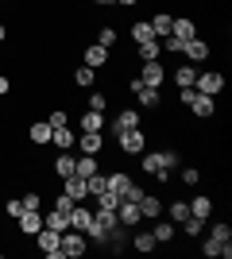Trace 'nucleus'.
Instances as JSON below:
<instances>
[{
	"instance_id": "28",
	"label": "nucleus",
	"mask_w": 232,
	"mask_h": 259,
	"mask_svg": "<svg viewBox=\"0 0 232 259\" xmlns=\"http://www.w3.org/2000/svg\"><path fill=\"white\" fill-rule=\"evenodd\" d=\"M140 213H144V221H155V217H163V201L155 194H144L140 197Z\"/></svg>"
},
{
	"instance_id": "39",
	"label": "nucleus",
	"mask_w": 232,
	"mask_h": 259,
	"mask_svg": "<svg viewBox=\"0 0 232 259\" xmlns=\"http://www.w3.org/2000/svg\"><path fill=\"white\" fill-rule=\"evenodd\" d=\"M47 124H51V128H62V124H70V112L62 105H55L51 112H47Z\"/></svg>"
},
{
	"instance_id": "29",
	"label": "nucleus",
	"mask_w": 232,
	"mask_h": 259,
	"mask_svg": "<svg viewBox=\"0 0 232 259\" xmlns=\"http://www.w3.org/2000/svg\"><path fill=\"white\" fill-rule=\"evenodd\" d=\"M151 31H155V39H163V35H170V23H174V16H170V12H155L151 20Z\"/></svg>"
},
{
	"instance_id": "27",
	"label": "nucleus",
	"mask_w": 232,
	"mask_h": 259,
	"mask_svg": "<svg viewBox=\"0 0 232 259\" xmlns=\"http://www.w3.org/2000/svg\"><path fill=\"white\" fill-rule=\"evenodd\" d=\"M140 170H144L147 178H155L159 170H166L163 159H159V151H144V155H140Z\"/></svg>"
},
{
	"instance_id": "5",
	"label": "nucleus",
	"mask_w": 232,
	"mask_h": 259,
	"mask_svg": "<svg viewBox=\"0 0 232 259\" xmlns=\"http://www.w3.org/2000/svg\"><path fill=\"white\" fill-rule=\"evenodd\" d=\"M182 58H186V62H209L213 58V43L209 39H201V35H194V39H186V47H182Z\"/></svg>"
},
{
	"instance_id": "37",
	"label": "nucleus",
	"mask_w": 232,
	"mask_h": 259,
	"mask_svg": "<svg viewBox=\"0 0 232 259\" xmlns=\"http://www.w3.org/2000/svg\"><path fill=\"white\" fill-rule=\"evenodd\" d=\"M23 201V209H47V197H43V186L39 190H27V194L20 197Z\"/></svg>"
},
{
	"instance_id": "47",
	"label": "nucleus",
	"mask_w": 232,
	"mask_h": 259,
	"mask_svg": "<svg viewBox=\"0 0 232 259\" xmlns=\"http://www.w3.org/2000/svg\"><path fill=\"white\" fill-rule=\"evenodd\" d=\"M12 85H16V81L8 77V70H0V97H8V93H12Z\"/></svg>"
},
{
	"instance_id": "21",
	"label": "nucleus",
	"mask_w": 232,
	"mask_h": 259,
	"mask_svg": "<svg viewBox=\"0 0 232 259\" xmlns=\"http://www.w3.org/2000/svg\"><path fill=\"white\" fill-rule=\"evenodd\" d=\"M105 186H109V190H112V194H128V186H132V174H128V170H109V174H105Z\"/></svg>"
},
{
	"instance_id": "40",
	"label": "nucleus",
	"mask_w": 232,
	"mask_h": 259,
	"mask_svg": "<svg viewBox=\"0 0 232 259\" xmlns=\"http://www.w3.org/2000/svg\"><path fill=\"white\" fill-rule=\"evenodd\" d=\"M85 108H93V112H105V108H109V93H101V89H97V93H89V97H85Z\"/></svg>"
},
{
	"instance_id": "9",
	"label": "nucleus",
	"mask_w": 232,
	"mask_h": 259,
	"mask_svg": "<svg viewBox=\"0 0 232 259\" xmlns=\"http://www.w3.org/2000/svg\"><path fill=\"white\" fill-rule=\"evenodd\" d=\"M116 221H120V228H140V221H144V213H140V201H128V197H120V205H116Z\"/></svg>"
},
{
	"instance_id": "18",
	"label": "nucleus",
	"mask_w": 232,
	"mask_h": 259,
	"mask_svg": "<svg viewBox=\"0 0 232 259\" xmlns=\"http://www.w3.org/2000/svg\"><path fill=\"white\" fill-rule=\"evenodd\" d=\"M27 140H31L35 147H51V124H47V120H31V124H27Z\"/></svg>"
},
{
	"instance_id": "12",
	"label": "nucleus",
	"mask_w": 232,
	"mask_h": 259,
	"mask_svg": "<svg viewBox=\"0 0 232 259\" xmlns=\"http://www.w3.org/2000/svg\"><path fill=\"white\" fill-rule=\"evenodd\" d=\"M194 77H198V66L182 58V62L174 66V74H166V81H174V89H190V85H194Z\"/></svg>"
},
{
	"instance_id": "6",
	"label": "nucleus",
	"mask_w": 232,
	"mask_h": 259,
	"mask_svg": "<svg viewBox=\"0 0 232 259\" xmlns=\"http://www.w3.org/2000/svg\"><path fill=\"white\" fill-rule=\"evenodd\" d=\"M140 81H144V85H151V89H163L166 85V66L159 62V58H155V62H140Z\"/></svg>"
},
{
	"instance_id": "13",
	"label": "nucleus",
	"mask_w": 232,
	"mask_h": 259,
	"mask_svg": "<svg viewBox=\"0 0 232 259\" xmlns=\"http://www.w3.org/2000/svg\"><path fill=\"white\" fill-rule=\"evenodd\" d=\"M151 236H155V244H159V248H166V244H174V236H178V225H174V221H166V217H155Z\"/></svg>"
},
{
	"instance_id": "38",
	"label": "nucleus",
	"mask_w": 232,
	"mask_h": 259,
	"mask_svg": "<svg viewBox=\"0 0 232 259\" xmlns=\"http://www.w3.org/2000/svg\"><path fill=\"white\" fill-rule=\"evenodd\" d=\"M93 201H97V209H116V205H120V194H112L109 186H105V190H101Z\"/></svg>"
},
{
	"instance_id": "52",
	"label": "nucleus",
	"mask_w": 232,
	"mask_h": 259,
	"mask_svg": "<svg viewBox=\"0 0 232 259\" xmlns=\"http://www.w3.org/2000/svg\"><path fill=\"white\" fill-rule=\"evenodd\" d=\"M0 259H8V255H4V251H0Z\"/></svg>"
},
{
	"instance_id": "24",
	"label": "nucleus",
	"mask_w": 232,
	"mask_h": 259,
	"mask_svg": "<svg viewBox=\"0 0 232 259\" xmlns=\"http://www.w3.org/2000/svg\"><path fill=\"white\" fill-rule=\"evenodd\" d=\"M31 240H35V248H39V255H47V251L58 248V232H51V228H39Z\"/></svg>"
},
{
	"instance_id": "1",
	"label": "nucleus",
	"mask_w": 232,
	"mask_h": 259,
	"mask_svg": "<svg viewBox=\"0 0 232 259\" xmlns=\"http://www.w3.org/2000/svg\"><path fill=\"white\" fill-rule=\"evenodd\" d=\"M112 140H116V151H120L124 159L147 151V132L144 128H128V132H120V136H112Z\"/></svg>"
},
{
	"instance_id": "10",
	"label": "nucleus",
	"mask_w": 232,
	"mask_h": 259,
	"mask_svg": "<svg viewBox=\"0 0 232 259\" xmlns=\"http://www.w3.org/2000/svg\"><path fill=\"white\" fill-rule=\"evenodd\" d=\"M186 108H190L198 120H213V116H217V97H205V93H198V89H194V101H190Z\"/></svg>"
},
{
	"instance_id": "4",
	"label": "nucleus",
	"mask_w": 232,
	"mask_h": 259,
	"mask_svg": "<svg viewBox=\"0 0 232 259\" xmlns=\"http://www.w3.org/2000/svg\"><path fill=\"white\" fill-rule=\"evenodd\" d=\"M105 143H109V136H105V132H77V140H74V147L81 155H105Z\"/></svg>"
},
{
	"instance_id": "50",
	"label": "nucleus",
	"mask_w": 232,
	"mask_h": 259,
	"mask_svg": "<svg viewBox=\"0 0 232 259\" xmlns=\"http://www.w3.org/2000/svg\"><path fill=\"white\" fill-rule=\"evenodd\" d=\"M120 8H135V4H144V0H116Z\"/></svg>"
},
{
	"instance_id": "30",
	"label": "nucleus",
	"mask_w": 232,
	"mask_h": 259,
	"mask_svg": "<svg viewBox=\"0 0 232 259\" xmlns=\"http://www.w3.org/2000/svg\"><path fill=\"white\" fill-rule=\"evenodd\" d=\"M186 217H190V201H186V197H174V201L166 205V221H174V225H182Z\"/></svg>"
},
{
	"instance_id": "14",
	"label": "nucleus",
	"mask_w": 232,
	"mask_h": 259,
	"mask_svg": "<svg viewBox=\"0 0 232 259\" xmlns=\"http://www.w3.org/2000/svg\"><path fill=\"white\" fill-rule=\"evenodd\" d=\"M74 140H77V132L70 128V124L51 128V147H55V151H74Z\"/></svg>"
},
{
	"instance_id": "15",
	"label": "nucleus",
	"mask_w": 232,
	"mask_h": 259,
	"mask_svg": "<svg viewBox=\"0 0 232 259\" xmlns=\"http://www.w3.org/2000/svg\"><path fill=\"white\" fill-rule=\"evenodd\" d=\"M74 159H77V155H70V151H55V155H51V170H55L58 182L74 174Z\"/></svg>"
},
{
	"instance_id": "41",
	"label": "nucleus",
	"mask_w": 232,
	"mask_h": 259,
	"mask_svg": "<svg viewBox=\"0 0 232 259\" xmlns=\"http://www.w3.org/2000/svg\"><path fill=\"white\" fill-rule=\"evenodd\" d=\"M51 209H58V213H70V209H74V197H70L66 190H58L55 201H51Z\"/></svg>"
},
{
	"instance_id": "35",
	"label": "nucleus",
	"mask_w": 232,
	"mask_h": 259,
	"mask_svg": "<svg viewBox=\"0 0 232 259\" xmlns=\"http://www.w3.org/2000/svg\"><path fill=\"white\" fill-rule=\"evenodd\" d=\"M178 228H182V232H186V236L194 240V236H201V232H205V217H194V213H190V217H186V221H182Z\"/></svg>"
},
{
	"instance_id": "25",
	"label": "nucleus",
	"mask_w": 232,
	"mask_h": 259,
	"mask_svg": "<svg viewBox=\"0 0 232 259\" xmlns=\"http://www.w3.org/2000/svg\"><path fill=\"white\" fill-rule=\"evenodd\" d=\"M159 54H163V43H159V39H147V43L135 47V62H155Z\"/></svg>"
},
{
	"instance_id": "8",
	"label": "nucleus",
	"mask_w": 232,
	"mask_h": 259,
	"mask_svg": "<svg viewBox=\"0 0 232 259\" xmlns=\"http://www.w3.org/2000/svg\"><path fill=\"white\" fill-rule=\"evenodd\" d=\"M128 128H144V112H135V108H120V112L112 116V124H109L112 136H120V132H128Z\"/></svg>"
},
{
	"instance_id": "17",
	"label": "nucleus",
	"mask_w": 232,
	"mask_h": 259,
	"mask_svg": "<svg viewBox=\"0 0 232 259\" xmlns=\"http://www.w3.org/2000/svg\"><path fill=\"white\" fill-rule=\"evenodd\" d=\"M89 221H93V209H89L85 201H74V209H70V228H74V232H85Z\"/></svg>"
},
{
	"instance_id": "42",
	"label": "nucleus",
	"mask_w": 232,
	"mask_h": 259,
	"mask_svg": "<svg viewBox=\"0 0 232 259\" xmlns=\"http://www.w3.org/2000/svg\"><path fill=\"white\" fill-rule=\"evenodd\" d=\"M20 213H23V201H20V197H8V201H4V217H8V221H16Z\"/></svg>"
},
{
	"instance_id": "51",
	"label": "nucleus",
	"mask_w": 232,
	"mask_h": 259,
	"mask_svg": "<svg viewBox=\"0 0 232 259\" xmlns=\"http://www.w3.org/2000/svg\"><path fill=\"white\" fill-rule=\"evenodd\" d=\"M89 4H97V8H109V4H116V0H89Z\"/></svg>"
},
{
	"instance_id": "36",
	"label": "nucleus",
	"mask_w": 232,
	"mask_h": 259,
	"mask_svg": "<svg viewBox=\"0 0 232 259\" xmlns=\"http://www.w3.org/2000/svg\"><path fill=\"white\" fill-rule=\"evenodd\" d=\"M116 39H120V31H116L112 23H101V27H97V43H101V47H109V51H112V47H116Z\"/></svg>"
},
{
	"instance_id": "7",
	"label": "nucleus",
	"mask_w": 232,
	"mask_h": 259,
	"mask_svg": "<svg viewBox=\"0 0 232 259\" xmlns=\"http://www.w3.org/2000/svg\"><path fill=\"white\" fill-rule=\"evenodd\" d=\"M39 228H43V209H23V213L16 217V232H20L23 240H31Z\"/></svg>"
},
{
	"instance_id": "19",
	"label": "nucleus",
	"mask_w": 232,
	"mask_h": 259,
	"mask_svg": "<svg viewBox=\"0 0 232 259\" xmlns=\"http://www.w3.org/2000/svg\"><path fill=\"white\" fill-rule=\"evenodd\" d=\"M105 112H93V108H85L81 116H77V132H105Z\"/></svg>"
},
{
	"instance_id": "48",
	"label": "nucleus",
	"mask_w": 232,
	"mask_h": 259,
	"mask_svg": "<svg viewBox=\"0 0 232 259\" xmlns=\"http://www.w3.org/2000/svg\"><path fill=\"white\" fill-rule=\"evenodd\" d=\"M190 101H194V85H190V89H178V105H190Z\"/></svg>"
},
{
	"instance_id": "20",
	"label": "nucleus",
	"mask_w": 232,
	"mask_h": 259,
	"mask_svg": "<svg viewBox=\"0 0 232 259\" xmlns=\"http://www.w3.org/2000/svg\"><path fill=\"white\" fill-rule=\"evenodd\" d=\"M170 35H178V39L186 43V39H194V35H201V31H198V23L190 20V16H174V23H170Z\"/></svg>"
},
{
	"instance_id": "32",
	"label": "nucleus",
	"mask_w": 232,
	"mask_h": 259,
	"mask_svg": "<svg viewBox=\"0 0 232 259\" xmlns=\"http://www.w3.org/2000/svg\"><path fill=\"white\" fill-rule=\"evenodd\" d=\"M132 248L140 251V255H151V251L159 248V244H155V236H151V232H135V236H132Z\"/></svg>"
},
{
	"instance_id": "2",
	"label": "nucleus",
	"mask_w": 232,
	"mask_h": 259,
	"mask_svg": "<svg viewBox=\"0 0 232 259\" xmlns=\"http://www.w3.org/2000/svg\"><path fill=\"white\" fill-rule=\"evenodd\" d=\"M58 248H62V259H81V255L89 251V240H85V232L66 228V232L58 236Z\"/></svg>"
},
{
	"instance_id": "43",
	"label": "nucleus",
	"mask_w": 232,
	"mask_h": 259,
	"mask_svg": "<svg viewBox=\"0 0 232 259\" xmlns=\"http://www.w3.org/2000/svg\"><path fill=\"white\" fill-rule=\"evenodd\" d=\"M159 159H163V166H166V170H170V166H178V159H182V155H178L174 147H166V151H163V147H159Z\"/></svg>"
},
{
	"instance_id": "46",
	"label": "nucleus",
	"mask_w": 232,
	"mask_h": 259,
	"mask_svg": "<svg viewBox=\"0 0 232 259\" xmlns=\"http://www.w3.org/2000/svg\"><path fill=\"white\" fill-rule=\"evenodd\" d=\"M144 194H147V190H144V186H140V182L132 178V186H128V194H124V197H128V201H140Z\"/></svg>"
},
{
	"instance_id": "23",
	"label": "nucleus",
	"mask_w": 232,
	"mask_h": 259,
	"mask_svg": "<svg viewBox=\"0 0 232 259\" xmlns=\"http://www.w3.org/2000/svg\"><path fill=\"white\" fill-rule=\"evenodd\" d=\"M70 81H74L77 89H93V81H97V70H93V66H74V74H70Z\"/></svg>"
},
{
	"instance_id": "49",
	"label": "nucleus",
	"mask_w": 232,
	"mask_h": 259,
	"mask_svg": "<svg viewBox=\"0 0 232 259\" xmlns=\"http://www.w3.org/2000/svg\"><path fill=\"white\" fill-rule=\"evenodd\" d=\"M0 43H8V23L0 20Z\"/></svg>"
},
{
	"instance_id": "3",
	"label": "nucleus",
	"mask_w": 232,
	"mask_h": 259,
	"mask_svg": "<svg viewBox=\"0 0 232 259\" xmlns=\"http://www.w3.org/2000/svg\"><path fill=\"white\" fill-rule=\"evenodd\" d=\"M194 89H198V93H205V97H217V93H224V70H198V77H194Z\"/></svg>"
},
{
	"instance_id": "45",
	"label": "nucleus",
	"mask_w": 232,
	"mask_h": 259,
	"mask_svg": "<svg viewBox=\"0 0 232 259\" xmlns=\"http://www.w3.org/2000/svg\"><path fill=\"white\" fill-rule=\"evenodd\" d=\"M209 236H217V240H232V228L224 225V221H217V225H213V232Z\"/></svg>"
},
{
	"instance_id": "31",
	"label": "nucleus",
	"mask_w": 232,
	"mask_h": 259,
	"mask_svg": "<svg viewBox=\"0 0 232 259\" xmlns=\"http://www.w3.org/2000/svg\"><path fill=\"white\" fill-rule=\"evenodd\" d=\"M190 213H194V217H209L213 213V197L209 194H194V197H190Z\"/></svg>"
},
{
	"instance_id": "34",
	"label": "nucleus",
	"mask_w": 232,
	"mask_h": 259,
	"mask_svg": "<svg viewBox=\"0 0 232 259\" xmlns=\"http://www.w3.org/2000/svg\"><path fill=\"white\" fill-rule=\"evenodd\" d=\"M159 93H163V89H151V85H144L140 89V93H135V101H140V108H159Z\"/></svg>"
},
{
	"instance_id": "33",
	"label": "nucleus",
	"mask_w": 232,
	"mask_h": 259,
	"mask_svg": "<svg viewBox=\"0 0 232 259\" xmlns=\"http://www.w3.org/2000/svg\"><path fill=\"white\" fill-rule=\"evenodd\" d=\"M147 39H155V31H151V23H147V20H135V23H132V47L147 43Z\"/></svg>"
},
{
	"instance_id": "11",
	"label": "nucleus",
	"mask_w": 232,
	"mask_h": 259,
	"mask_svg": "<svg viewBox=\"0 0 232 259\" xmlns=\"http://www.w3.org/2000/svg\"><path fill=\"white\" fill-rule=\"evenodd\" d=\"M81 62L93 66V70H105V66L112 62V51H109V47H101V43H89L85 51H81Z\"/></svg>"
},
{
	"instance_id": "26",
	"label": "nucleus",
	"mask_w": 232,
	"mask_h": 259,
	"mask_svg": "<svg viewBox=\"0 0 232 259\" xmlns=\"http://www.w3.org/2000/svg\"><path fill=\"white\" fill-rule=\"evenodd\" d=\"M97 170H101L97 155H77L74 159V174H81V178H89V174H97Z\"/></svg>"
},
{
	"instance_id": "16",
	"label": "nucleus",
	"mask_w": 232,
	"mask_h": 259,
	"mask_svg": "<svg viewBox=\"0 0 232 259\" xmlns=\"http://www.w3.org/2000/svg\"><path fill=\"white\" fill-rule=\"evenodd\" d=\"M58 190H66L74 201H85V197H89V186H85V178H81V174H70V178H62V182H58Z\"/></svg>"
},
{
	"instance_id": "22",
	"label": "nucleus",
	"mask_w": 232,
	"mask_h": 259,
	"mask_svg": "<svg viewBox=\"0 0 232 259\" xmlns=\"http://www.w3.org/2000/svg\"><path fill=\"white\" fill-rule=\"evenodd\" d=\"M43 228H51V232H58V236H62V232L70 228V213H58V209H47V213H43Z\"/></svg>"
},
{
	"instance_id": "44",
	"label": "nucleus",
	"mask_w": 232,
	"mask_h": 259,
	"mask_svg": "<svg viewBox=\"0 0 232 259\" xmlns=\"http://www.w3.org/2000/svg\"><path fill=\"white\" fill-rule=\"evenodd\" d=\"M182 182H186L190 190H194V186L201 182V170H198V166H186V170H182Z\"/></svg>"
}]
</instances>
